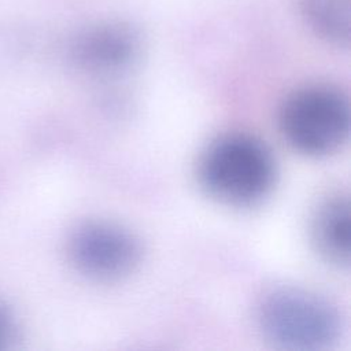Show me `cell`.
Segmentation results:
<instances>
[{
  "label": "cell",
  "instance_id": "1",
  "mask_svg": "<svg viewBox=\"0 0 351 351\" xmlns=\"http://www.w3.org/2000/svg\"><path fill=\"white\" fill-rule=\"evenodd\" d=\"M200 188L214 200L230 207H251L265 200L277 180L271 149L256 136L223 133L211 140L196 163Z\"/></svg>",
  "mask_w": 351,
  "mask_h": 351
},
{
  "label": "cell",
  "instance_id": "2",
  "mask_svg": "<svg viewBox=\"0 0 351 351\" xmlns=\"http://www.w3.org/2000/svg\"><path fill=\"white\" fill-rule=\"evenodd\" d=\"M256 325L274 347L322 351L340 337L337 307L326 298L300 287L278 285L265 291L255 306Z\"/></svg>",
  "mask_w": 351,
  "mask_h": 351
},
{
  "label": "cell",
  "instance_id": "3",
  "mask_svg": "<svg viewBox=\"0 0 351 351\" xmlns=\"http://www.w3.org/2000/svg\"><path fill=\"white\" fill-rule=\"evenodd\" d=\"M278 128L295 151L313 158L328 156L348 138V99L343 90L329 84L300 86L281 103Z\"/></svg>",
  "mask_w": 351,
  "mask_h": 351
},
{
  "label": "cell",
  "instance_id": "4",
  "mask_svg": "<svg viewBox=\"0 0 351 351\" xmlns=\"http://www.w3.org/2000/svg\"><path fill=\"white\" fill-rule=\"evenodd\" d=\"M67 254L74 269L95 282H117L140 266L143 244L126 226L107 219H89L70 234Z\"/></svg>",
  "mask_w": 351,
  "mask_h": 351
},
{
  "label": "cell",
  "instance_id": "5",
  "mask_svg": "<svg viewBox=\"0 0 351 351\" xmlns=\"http://www.w3.org/2000/svg\"><path fill=\"white\" fill-rule=\"evenodd\" d=\"M141 51V33L126 19L93 22L71 43L73 62L96 78H112L130 71L140 60Z\"/></svg>",
  "mask_w": 351,
  "mask_h": 351
},
{
  "label": "cell",
  "instance_id": "6",
  "mask_svg": "<svg viewBox=\"0 0 351 351\" xmlns=\"http://www.w3.org/2000/svg\"><path fill=\"white\" fill-rule=\"evenodd\" d=\"M311 240L324 261L339 269L350 266V202L347 195L335 193L321 202L313 215Z\"/></svg>",
  "mask_w": 351,
  "mask_h": 351
},
{
  "label": "cell",
  "instance_id": "7",
  "mask_svg": "<svg viewBox=\"0 0 351 351\" xmlns=\"http://www.w3.org/2000/svg\"><path fill=\"white\" fill-rule=\"evenodd\" d=\"M304 25L322 41L348 47L351 36V0H296Z\"/></svg>",
  "mask_w": 351,
  "mask_h": 351
},
{
  "label": "cell",
  "instance_id": "8",
  "mask_svg": "<svg viewBox=\"0 0 351 351\" xmlns=\"http://www.w3.org/2000/svg\"><path fill=\"white\" fill-rule=\"evenodd\" d=\"M12 333V321H10V317L4 311V308L0 307V347L10 339V335Z\"/></svg>",
  "mask_w": 351,
  "mask_h": 351
}]
</instances>
